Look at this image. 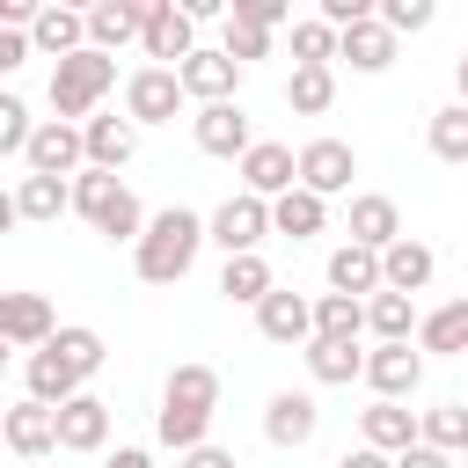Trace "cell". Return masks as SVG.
<instances>
[{
	"mask_svg": "<svg viewBox=\"0 0 468 468\" xmlns=\"http://www.w3.org/2000/svg\"><path fill=\"white\" fill-rule=\"evenodd\" d=\"M417 417H424V446L468 453V402H439V410H417Z\"/></svg>",
	"mask_w": 468,
	"mask_h": 468,
	"instance_id": "8d00e7d4",
	"label": "cell"
},
{
	"mask_svg": "<svg viewBox=\"0 0 468 468\" xmlns=\"http://www.w3.org/2000/svg\"><path fill=\"white\" fill-rule=\"evenodd\" d=\"M7 205H15V219H29V227H44V219H58V212H73V183H58V176H15V190H7Z\"/></svg>",
	"mask_w": 468,
	"mask_h": 468,
	"instance_id": "484cf974",
	"label": "cell"
},
{
	"mask_svg": "<svg viewBox=\"0 0 468 468\" xmlns=\"http://www.w3.org/2000/svg\"><path fill=\"white\" fill-rule=\"evenodd\" d=\"M314 336H366V300H351V292H314Z\"/></svg>",
	"mask_w": 468,
	"mask_h": 468,
	"instance_id": "d590c367",
	"label": "cell"
},
{
	"mask_svg": "<svg viewBox=\"0 0 468 468\" xmlns=\"http://www.w3.org/2000/svg\"><path fill=\"white\" fill-rule=\"evenodd\" d=\"M241 190L263 197V205H278L285 190H300V154L278 146V139H256V146L241 154Z\"/></svg>",
	"mask_w": 468,
	"mask_h": 468,
	"instance_id": "4fadbf2b",
	"label": "cell"
},
{
	"mask_svg": "<svg viewBox=\"0 0 468 468\" xmlns=\"http://www.w3.org/2000/svg\"><path fill=\"white\" fill-rule=\"evenodd\" d=\"M51 344H58V351H66V358H73V366H80L88 380H95V373H102V358H110V344H102V329H88V322H66V329H58Z\"/></svg>",
	"mask_w": 468,
	"mask_h": 468,
	"instance_id": "60d3db41",
	"label": "cell"
},
{
	"mask_svg": "<svg viewBox=\"0 0 468 468\" xmlns=\"http://www.w3.org/2000/svg\"><path fill=\"white\" fill-rule=\"evenodd\" d=\"M329 102H336V66H292L285 110L292 117H329Z\"/></svg>",
	"mask_w": 468,
	"mask_h": 468,
	"instance_id": "836d02e7",
	"label": "cell"
},
{
	"mask_svg": "<svg viewBox=\"0 0 468 468\" xmlns=\"http://www.w3.org/2000/svg\"><path fill=\"white\" fill-rule=\"evenodd\" d=\"M22 168H29V176H58V183H73V176L88 168V139H80V124L44 117L37 139H29V154H22Z\"/></svg>",
	"mask_w": 468,
	"mask_h": 468,
	"instance_id": "9c48e42d",
	"label": "cell"
},
{
	"mask_svg": "<svg viewBox=\"0 0 468 468\" xmlns=\"http://www.w3.org/2000/svg\"><path fill=\"white\" fill-rule=\"evenodd\" d=\"M29 44L58 66V58H73V51H88V7H37V29H29Z\"/></svg>",
	"mask_w": 468,
	"mask_h": 468,
	"instance_id": "cb8c5ba5",
	"label": "cell"
},
{
	"mask_svg": "<svg viewBox=\"0 0 468 468\" xmlns=\"http://www.w3.org/2000/svg\"><path fill=\"white\" fill-rule=\"evenodd\" d=\"M417 329H424V314H417L410 292H373L366 300V336L373 344H417Z\"/></svg>",
	"mask_w": 468,
	"mask_h": 468,
	"instance_id": "f1b7e54d",
	"label": "cell"
},
{
	"mask_svg": "<svg viewBox=\"0 0 468 468\" xmlns=\"http://www.w3.org/2000/svg\"><path fill=\"white\" fill-rule=\"evenodd\" d=\"M424 139H431V154H439L446 168H468V102H446V110H431Z\"/></svg>",
	"mask_w": 468,
	"mask_h": 468,
	"instance_id": "e575fe53",
	"label": "cell"
},
{
	"mask_svg": "<svg viewBox=\"0 0 468 468\" xmlns=\"http://www.w3.org/2000/svg\"><path fill=\"white\" fill-rule=\"evenodd\" d=\"M22 395H29V402H44V410H66L73 395H88V373H80L58 344H44V351H29V358H22Z\"/></svg>",
	"mask_w": 468,
	"mask_h": 468,
	"instance_id": "ba28073f",
	"label": "cell"
},
{
	"mask_svg": "<svg viewBox=\"0 0 468 468\" xmlns=\"http://www.w3.org/2000/svg\"><path fill=\"white\" fill-rule=\"evenodd\" d=\"M336 29L322 22V15H307V22H292V66H336Z\"/></svg>",
	"mask_w": 468,
	"mask_h": 468,
	"instance_id": "f35d334b",
	"label": "cell"
},
{
	"mask_svg": "<svg viewBox=\"0 0 468 468\" xmlns=\"http://www.w3.org/2000/svg\"><path fill=\"white\" fill-rule=\"evenodd\" d=\"M417 351H439V358H461V351H468V292L424 314V329H417Z\"/></svg>",
	"mask_w": 468,
	"mask_h": 468,
	"instance_id": "d6a6232c",
	"label": "cell"
},
{
	"mask_svg": "<svg viewBox=\"0 0 468 468\" xmlns=\"http://www.w3.org/2000/svg\"><path fill=\"white\" fill-rule=\"evenodd\" d=\"M417 439H424V417H417V410H402V402H366V410H358V446H373V453L395 461V453H410Z\"/></svg>",
	"mask_w": 468,
	"mask_h": 468,
	"instance_id": "ac0fdd59",
	"label": "cell"
},
{
	"mask_svg": "<svg viewBox=\"0 0 468 468\" xmlns=\"http://www.w3.org/2000/svg\"><path fill=\"white\" fill-rule=\"evenodd\" d=\"M219 292H227L234 307H263V300L278 292V271H271L263 256H227V263H219Z\"/></svg>",
	"mask_w": 468,
	"mask_h": 468,
	"instance_id": "1f68e13d",
	"label": "cell"
},
{
	"mask_svg": "<svg viewBox=\"0 0 468 468\" xmlns=\"http://www.w3.org/2000/svg\"><path fill=\"white\" fill-rule=\"evenodd\" d=\"M139 51H146L154 66H183V58L197 51V22H190V7H183V0H154V7H146V37H139Z\"/></svg>",
	"mask_w": 468,
	"mask_h": 468,
	"instance_id": "8fae6325",
	"label": "cell"
},
{
	"mask_svg": "<svg viewBox=\"0 0 468 468\" xmlns=\"http://www.w3.org/2000/svg\"><path fill=\"white\" fill-rule=\"evenodd\" d=\"M271 37H278V29H263V22H249V15H227L219 51H227L234 66H249V58H271Z\"/></svg>",
	"mask_w": 468,
	"mask_h": 468,
	"instance_id": "74e56055",
	"label": "cell"
},
{
	"mask_svg": "<svg viewBox=\"0 0 468 468\" xmlns=\"http://www.w3.org/2000/svg\"><path fill=\"white\" fill-rule=\"evenodd\" d=\"M205 241H212V234H205V212H190V205H161V212L146 219L139 249H132V271H139L146 285H183Z\"/></svg>",
	"mask_w": 468,
	"mask_h": 468,
	"instance_id": "7a4b0ae2",
	"label": "cell"
},
{
	"mask_svg": "<svg viewBox=\"0 0 468 468\" xmlns=\"http://www.w3.org/2000/svg\"><path fill=\"white\" fill-rule=\"evenodd\" d=\"M0 431H7V453H15V461H44V453H58V410H44V402H29V395L7 410Z\"/></svg>",
	"mask_w": 468,
	"mask_h": 468,
	"instance_id": "ffe728a7",
	"label": "cell"
},
{
	"mask_svg": "<svg viewBox=\"0 0 468 468\" xmlns=\"http://www.w3.org/2000/svg\"><path fill=\"white\" fill-rule=\"evenodd\" d=\"M300 358H307V380H314V388H351V380H366L358 336H314Z\"/></svg>",
	"mask_w": 468,
	"mask_h": 468,
	"instance_id": "7402d4cb",
	"label": "cell"
},
{
	"mask_svg": "<svg viewBox=\"0 0 468 468\" xmlns=\"http://www.w3.org/2000/svg\"><path fill=\"white\" fill-rule=\"evenodd\" d=\"M102 468H154V453L146 446H117V453H102Z\"/></svg>",
	"mask_w": 468,
	"mask_h": 468,
	"instance_id": "7dc6e473",
	"label": "cell"
},
{
	"mask_svg": "<svg viewBox=\"0 0 468 468\" xmlns=\"http://www.w3.org/2000/svg\"><path fill=\"white\" fill-rule=\"evenodd\" d=\"M183 73L176 66H139V73H124V117L146 132V124H176L183 117Z\"/></svg>",
	"mask_w": 468,
	"mask_h": 468,
	"instance_id": "8992f818",
	"label": "cell"
},
{
	"mask_svg": "<svg viewBox=\"0 0 468 468\" xmlns=\"http://www.w3.org/2000/svg\"><path fill=\"white\" fill-rule=\"evenodd\" d=\"M37 124H44V117H29V102H22V95H0V154H7V161H22V154H29Z\"/></svg>",
	"mask_w": 468,
	"mask_h": 468,
	"instance_id": "ab89813d",
	"label": "cell"
},
{
	"mask_svg": "<svg viewBox=\"0 0 468 468\" xmlns=\"http://www.w3.org/2000/svg\"><path fill=\"white\" fill-rule=\"evenodd\" d=\"M29 51H37V44H29V29H0V73H15Z\"/></svg>",
	"mask_w": 468,
	"mask_h": 468,
	"instance_id": "7bdbcfd3",
	"label": "cell"
},
{
	"mask_svg": "<svg viewBox=\"0 0 468 468\" xmlns=\"http://www.w3.org/2000/svg\"><path fill=\"white\" fill-rule=\"evenodd\" d=\"M336 468H395V461H388V453H373V446H351Z\"/></svg>",
	"mask_w": 468,
	"mask_h": 468,
	"instance_id": "c3c4849f",
	"label": "cell"
},
{
	"mask_svg": "<svg viewBox=\"0 0 468 468\" xmlns=\"http://www.w3.org/2000/svg\"><path fill=\"white\" fill-rule=\"evenodd\" d=\"M234 15H249V22L278 29V22H285V0H234Z\"/></svg>",
	"mask_w": 468,
	"mask_h": 468,
	"instance_id": "ee69618b",
	"label": "cell"
},
{
	"mask_svg": "<svg viewBox=\"0 0 468 468\" xmlns=\"http://www.w3.org/2000/svg\"><path fill=\"white\" fill-rule=\"evenodd\" d=\"M58 329H66V322H58V307H51L44 292H7V300H0V336H7L22 358H29V351H44Z\"/></svg>",
	"mask_w": 468,
	"mask_h": 468,
	"instance_id": "5bb4252c",
	"label": "cell"
},
{
	"mask_svg": "<svg viewBox=\"0 0 468 468\" xmlns=\"http://www.w3.org/2000/svg\"><path fill=\"white\" fill-rule=\"evenodd\" d=\"M80 139H88V168H110V176L139 154V124H132V117H102V110H95V117L80 124Z\"/></svg>",
	"mask_w": 468,
	"mask_h": 468,
	"instance_id": "d4e9b609",
	"label": "cell"
},
{
	"mask_svg": "<svg viewBox=\"0 0 468 468\" xmlns=\"http://www.w3.org/2000/svg\"><path fill=\"white\" fill-rule=\"evenodd\" d=\"M146 7H154V0H95V7H88V44L117 58L124 44L146 37Z\"/></svg>",
	"mask_w": 468,
	"mask_h": 468,
	"instance_id": "d6986e66",
	"label": "cell"
},
{
	"mask_svg": "<svg viewBox=\"0 0 468 468\" xmlns=\"http://www.w3.org/2000/svg\"><path fill=\"white\" fill-rule=\"evenodd\" d=\"M351 241L373 249V256H388V249L402 241V205L380 197V190H358V197H351Z\"/></svg>",
	"mask_w": 468,
	"mask_h": 468,
	"instance_id": "44dd1931",
	"label": "cell"
},
{
	"mask_svg": "<svg viewBox=\"0 0 468 468\" xmlns=\"http://www.w3.org/2000/svg\"><path fill=\"white\" fill-rule=\"evenodd\" d=\"M380 22H388L395 37H417V29L439 22V7H431V0H380Z\"/></svg>",
	"mask_w": 468,
	"mask_h": 468,
	"instance_id": "b9f144b4",
	"label": "cell"
},
{
	"mask_svg": "<svg viewBox=\"0 0 468 468\" xmlns=\"http://www.w3.org/2000/svg\"><path fill=\"white\" fill-rule=\"evenodd\" d=\"M351 176H358V154L344 146V139H307L300 146V190H314V197H344L351 190Z\"/></svg>",
	"mask_w": 468,
	"mask_h": 468,
	"instance_id": "9a60e30c",
	"label": "cell"
},
{
	"mask_svg": "<svg viewBox=\"0 0 468 468\" xmlns=\"http://www.w3.org/2000/svg\"><path fill=\"white\" fill-rule=\"evenodd\" d=\"M205 234H212V249H219V256H263L271 205H263V197H249V190H234V197H219V205L205 212Z\"/></svg>",
	"mask_w": 468,
	"mask_h": 468,
	"instance_id": "5b68a950",
	"label": "cell"
},
{
	"mask_svg": "<svg viewBox=\"0 0 468 468\" xmlns=\"http://www.w3.org/2000/svg\"><path fill=\"white\" fill-rule=\"evenodd\" d=\"M431 271H439V256H431V241H417V234H402L388 256H380V278H388V292H424L431 285Z\"/></svg>",
	"mask_w": 468,
	"mask_h": 468,
	"instance_id": "83f0119b",
	"label": "cell"
},
{
	"mask_svg": "<svg viewBox=\"0 0 468 468\" xmlns=\"http://www.w3.org/2000/svg\"><path fill=\"white\" fill-rule=\"evenodd\" d=\"M329 292H351V300H373V292H388V278H380V256H373V249H358V241H336V249H329Z\"/></svg>",
	"mask_w": 468,
	"mask_h": 468,
	"instance_id": "4316f807",
	"label": "cell"
},
{
	"mask_svg": "<svg viewBox=\"0 0 468 468\" xmlns=\"http://www.w3.org/2000/svg\"><path fill=\"white\" fill-rule=\"evenodd\" d=\"M190 139H197V154L241 168V154L256 146V124H249L241 102H205V110H190Z\"/></svg>",
	"mask_w": 468,
	"mask_h": 468,
	"instance_id": "52a82bcc",
	"label": "cell"
},
{
	"mask_svg": "<svg viewBox=\"0 0 468 468\" xmlns=\"http://www.w3.org/2000/svg\"><path fill=\"white\" fill-rule=\"evenodd\" d=\"M366 388H373V402H410L424 388V351L417 344H373L366 351Z\"/></svg>",
	"mask_w": 468,
	"mask_h": 468,
	"instance_id": "30bf717a",
	"label": "cell"
},
{
	"mask_svg": "<svg viewBox=\"0 0 468 468\" xmlns=\"http://www.w3.org/2000/svg\"><path fill=\"white\" fill-rule=\"evenodd\" d=\"M176 468H241V461H234L227 446H212V439H205V446H197V453H183Z\"/></svg>",
	"mask_w": 468,
	"mask_h": 468,
	"instance_id": "f6af8a7d",
	"label": "cell"
},
{
	"mask_svg": "<svg viewBox=\"0 0 468 468\" xmlns=\"http://www.w3.org/2000/svg\"><path fill=\"white\" fill-rule=\"evenodd\" d=\"M256 336H263V344H292V351H307V344H314V300L292 292V285H278V292L256 307Z\"/></svg>",
	"mask_w": 468,
	"mask_h": 468,
	"instance_id": "2e32d148",
	"label": "cell"
},
{
	"mask_svg": "<svg viewBox=\"0 0 468 468\" xmlns=\"http://www.w3.org/2000/svg\"><path fill=\"white\" fill-rule=\"evenodd\" d=\"M212 417H219V373H212L205 358L168 366V380H161V410H154V439L176 446V461H183V453H197V446L212 439Z\"/></svg>",
	"mask_w": 468,
	"mask_h": 468,
	"instance_id": "6da1fadb",
	"label": "cell"
},
{
	"mask_svg": "<svg viewBox=\"0 0 468 468\" xmlns=\"http://www.w3.org/2000/svg\"><path fill=\"white\" fill-rule=\"evenodd\" d=\"M453 88H461V102H468V51L453 58Z\"/></svg>",
	"mask_w": 468,
	"mask_h": 468,
	"instance_id": "681fc988",
	"label": "cell"
},
{
	"mask_svg": "<svg viewBox=\"0 0 468 468\" xmlns=\"http://www.w3.org/2000/svg\"><path fill=\"white\" fill-rule=\"evenodd\" d=\"M322 227H329V197H314V190H285L271 205V234H285V241H314Z\"/></svg>",
	"mask_w": 468,
	"mask_h": 468,
	"instance_id": "4dcf8cb0",
	"label": "cell"
},
{
	"mask_svg": "<svg viewBox=\"0 0 468 468\" xmlns=\"http://www.w3.org/2000/svg\"><path fill=\"white\" fill-rule=\"evenodd\" d=\"M395 468H453V453H439V446H410V453H395Z\"/></svg>",
	"mask_w": 468,
	"mask_h": 468,
	"instance_id": "bcb514c9",
	"label": "cell"
},
{
	"mask_svg": "<svg viewBox=\"0 0 468 468\" xmlns=\"http://www.w3.org/2000/svg\"><path fill=\"white\" fill-rule=\"evenodd\" d=\"M110 446V402L102 395H73L58 410V453H102Z\"/></svg>",
	"mask_w": 468,
	"mask_h": 468,
	"instance_id": "603a6c76",
	"label": "cell"
},
{
	"mask_svg": "<svg viewBox=\"0 0 468 468\" xmlns=\"http://www.w3.org/2000/svg\"><path fill=\"white\" fill-rule=\"evenodd\" d=\"M176 73H183V95H190L197 110H205V102H241V66H234L219 44H197Z\"/></svg>",
	"mask_w": 468,
	"mask_h": 468,
	"instance_id": "7c38bea8",
	"label": "cell"
},
{
	"mask_svg": "<svg viewBox=\"0 0 468 468\" xmlns=\"http://www.w3.org/2000/svg\"><path fill=\"white\" fill-rule=\"evenodd\" d=\"M336 58L351 66V73H388L395 66V29L373 15V22H358V29H344V44H336Z\"/></svg>",
	"mask_w": 468,
	"mask_h": 468,
	"instance_id": "f546056e",
	"label": "cell"
},
{
	"mask_svg": "<svg viewBox=\"0 0 468 468\" xmlns=\"http://www.w3.org/2000/svg\"><path fill=\"white\" fill-rule=\"evenodd\" d=\"M73 212L102 234V241H124V249H139V234H146V205H139V190L124 183V176H110V168H80L73 176Z\"/></svg>",
	"mask_w": 468,
	"mask_h": 468,
	"instance_id": "3957f363",
	"label": "cell"
},
{
	"mask_svg": "<svg viewBox=\"0 0 468 468\" xmlns=\"http://www.w3.org/2000/svg\"><path fill=\"white\" fill-rule=\"evenodd\" d=\"M314 431H322V410H314V395H300V388H278V395L263 402V439H271L278 453H300Z\"/></svg>",
	"mask_w": 468,
	"mask_h": 468,
	"instance_id": "e0dca14e",
	"label": "cell"
},
{
	"mask_svg": "<svg viewBox=\"0 0 468 468\" xmlns=\"http://www.w3.org/2000/svg\"><path fill=\"white\" fill-rule=\"evenodd\" d=\"M117 88V58L110 51H73V58H58L51 66V88H44V102H51V117L58 124H88L95 117V102Z\"/></svg>",
	"mask_w": 468,
	"mask_h": 468,
	"instance_id": "277c9868",
	"label": "cell"
}]
</instances>
